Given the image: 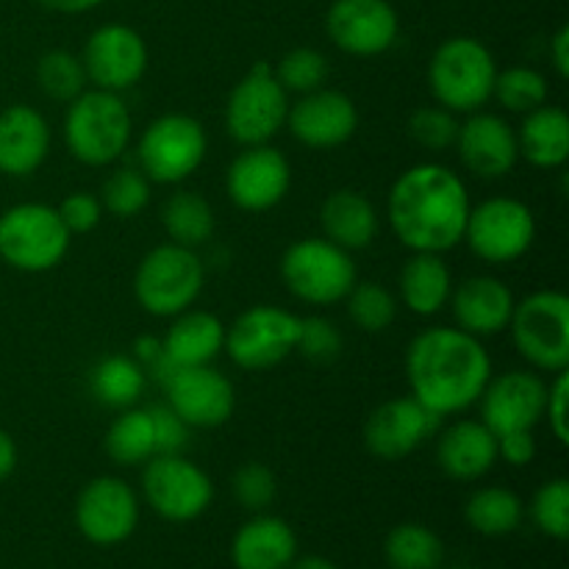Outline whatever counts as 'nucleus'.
<instances>
[{"instance_id":"f257e3e1","label":"nucleus","mask_w":569,"mask_h":569,"mask_svg":"<svg viewBox=\"0 0 569 569\" xmlns=\"http://www.w3.org/2000/svg\"><path fill=\"white\" fill-rule=\"evenodd\" d=\"M470 192L459 172L422 161L395 178L387 217L395 237L411 253H448L465 239Z\"/></svg>"},{"instance_id":"f03ea898","label":"nucleus","mask_w":569,"mask_h":569,"mask_svg":"<svg viewBox=\"0 0 569 569\" xmlns=\"http://www.w3.org/2000/svg\"><path fill=\"white\" fill-rule=\"evenodd\" d=\"M489 378L492 359L487 348L461 328H426L406 348V381L411 395L439 417L476 406Z\"/></svg>"},{"instance_id":"7ed1b4c3","label":"nucleus","mask_w":569,"mask_h":569,"mask_svg":"<svg viewBox=\"0 0 569 569\" xmlns=\"http://www.w3.org/2000/svg\"><path fill=\"white\" fill-rule=\"evenodd\" d=\"M133 117L126 100L106 89H83L67 103L64 144L76 161L87 167H109L128 150Z\"/></svg>"},{"instance_id":"20e7f679","label":"nucleus","mask_w":569,"mask_h":569,"mask_svg":"<svg viewBox=\"0 0 569 569\" xmlns=\"http://www.w3.org/2000/svg\"><path fill=\"white\" fill-rule=\"evenodd\" d=\"M498 64L481 39L450 37L428 61V89L453 114H472L492 100Z\"/></svg>"},{"instance_id":"39448f33","label":"nucleus","mask_w":569,"mask_h":569,"mask_svg":"<svg viewBox=\"0 0 569 569\" xmlns=\"http://www.w3.org/2000/svg\"><path fill=\"white\" fill-rule=\"evenodd\" d=\"M206 283V267L194 248L164 242L142 256L133 272V298L153 317H176L192 309Z\"/></svg>"},{"instance_id":"423d86ee","label":"nucleus","mask_w":569,"mask_h":569,"mask_svg":"<svg viewBox=\"0 0 569 569\" xmlns=\"http://www.w3.org/2000/svg\"><path fill=\"white\" fill-rule=\"evenodd\" d=\"M515 350L537 372L567 370L569 365V298L559 289H539L517 300L509 320Z\"/></svg>"},{"instance_id":"0eeeda50","label":"nucleus","mask_w":569,"mask_h":569,"mask_svg":"<svg viewBox=\"0 0 569 569\" xmlns=\"http://www.w3.org/2000/svg\"><path fill=\"white\" fill-rule=\"evenodd\" d=\"M72 233L48 203H17L0 214V259L11 270L48 272L64 261Z\"/></svg>"},{"instance_id":"6e6552de","label":"nucleus","mask_w":569,"mask_h":569,"mask_svg":"<svg viewBox=\"0 0 569 569\" xmlns=\"http://www.w3.org/2000/svg\"><path fill=\"white\" fill-rule=\"evenodd\" d=\"M281 278L300 303L333 306L348 298L359 272L348 250L326 237H309L283 250Z\"/></svg>"},{"instance_id":"1a4fd4ad","label":"nucleus","mask_w":569,"mask_h":569,"mask_svg":"<svg viewBox=\"0 0 569 569\" xmlns=\"http://www.w3.org/2000/svg\"><path fill=\"white\" fill-rule=\"evenodd\" d=\"M289 92L278 83L270 61H256L226 100V131L242 148L270 144L287 126Z\"/></svg>"},{"instance_id":"9d476101","label":"nucleus","mask_w":569,"mask_h":569,"mask_svg":"<svg viewBox=\"0 0 569 569\" xmlns=\"http://www.w3.org/2000/svg\"><path fill=\"white\" fill-rule=\"evenodd\" d=\"M206 150L203 122L189 114H161L139 137L137 161L150 183H183L203 164Z\"/></svg>"},{"instance_id":"9b49d317","label":"nucleus","mask_w":569,"mask_h":569,"mask_svg":"<svg viewBox=\"0 0 569 569\" xmlns=\"http://www.w3.org/2000/svg\"><path fill=\"white\" fill-rule=\"evenodd\" d=\"M537 217L522 200L500 194L470 206L465 226L467 248L487 264H511L533 248Z\"/></svg>"},{"instance_id":"f8f14e48","label":"nucleus","mask_w":569,"mask_h":569,"mask_svg":"<svg viewBox=\"0 0 569 569\" xmlns=\"http://www.w3.org/2000/svg\"><path fill=\"white\" fill-rule=\"evenodd\" d=\"M300 317L272 303L244 309L226 326V353L242 370H272L298 348Z\"/></svg>"},{"instance_id":"ddd939ff","label":"nucleus","mask_w":569,"mask_h":569,"mask_svg":"<svg viewBox=\"0 0 569 569\" xmlns=\"http://www.w3.org/2000/svg\"><path fill=\"white\" fill-rule=\"evenodd\" d=\"M142 495L150 509L167 522H192L209 511L214 483L203 467L181 453H156L144 461Z\"/></svg>"},{"instance_id":"4468645a","label":"nucleus","mask_w":569,"mask_h":569,"mask_svg":"<svg viewBox=\"0 0 569 569\" xmlns=\"http://www.w3.org/2000/svg\"><path fill=\"white\" fill-rule=\"evenodd\" d=\"M76 528L89 545L114 548L128 542L139 526V498L122 478L98 476L78 492Z\"/></svg>"},{"instance_id":"2eb2a0df","label":"nucleus","mask_w":569,"mask_h":569,"mask_svg":"<svg viewBox=\"0 0 569 569\" xmlns=\"http://www.w3.org/2000/svg\"><path fill=\"white\" fill-rule=\"evenodd\" d=\"M81 61L87 70V81L94 89L120 94L142 81V76L148 72L150 53L137 28L126 26V22H106L89 33Z\"/></svg>"},{"instance_id":"dca6fc26","label":"nucleus","mask_w":569,"mask_h":569,"mask_svg":"<svg viewBox=\"0 0 569 569\" xmlns=\"http://www.w3.org/2000/svg\"><path fill=\"white\" fill-rule=\"evenodd\" d=\"M161 383H164L167 406L189 428H220L237 409L231 378L211 365L176 367Z\"/></svg>"},{"instance_id":"f3484780","label":"nucleus","mask_w":569,"mask_h":569,"mask_svg":"<svg viewBox=\"0 0 569 569\" xmlns=\"http://www.w3.org/2000/svg\"><path fill=\"white\" fill-rule=\"evenodd\" d=\"M326 31L342 53L370 59L398 42L400 17L389 0H333Z\"/></svg>"},{"instance_id":"a211bd4d","label":"nucleus","mask_w":569,"mask_h":569,"mask_svg":"<svg viewBox=\"0 0 569 569\" xmlns=\"http://www.w3.org/2000/svg\"><path fill=\"white\" fill-rule=\"evenodd\" d=\"M548 383L537 370H509L503 376H492L483 387L481 422L503 437L511 431H533L545 417Z\"/></svg>"},{"instance_id":"6ab92c4d","label":"nucleus","mask_w":569,"mask_h":569,"mask_svg":"<svg viewBox=\"0 0 569 569\" xmlns=\"http://www.w3.org/2000/svg\"><path fill=\"white\" fill-rule=\"evenodd\" d=\"M442 417L420 403L415 395L392 398L378 406L365 422V448L381 461H400L437 433Z\"/></svg>"},{"instance_id":"aec40b11","label":"nucleus","mask_w":569,"mask_h":569,"mask_svg":"<svg viewBox=\"0 0 569 569\" xmlns=\"http://www.w3.org/2000/svg\"><path fill=\"white\" fill-rule=\"evenodd\" d=\"M292 187V167L289 159L272 144L244 148L228 164L226 192L231 203L242 211H270L287 198Z\"/></svg>"},{"instance_id":"412c9836","label":"nucleus","mask_w":569,"mask_h":569,"mask_svg":"<svg viewBox=\"0 0 569 569\" xmlns=\"http://www.w3.org/2000/svg\"><path fill=\"white\" fill-rule=\"evenodd\" d=\"M287 128L300 144L311 150L342 148L359 131V109L353 98L339 89H315L289 103Z\"/></svg>"},{"instance_id":"4be33fe9","label":"nucleus","mask_w":569,"mask_h":569,"mask_svg":"<svg viewBox=\"0 0 569 569\" xmlns=\"http://www.w3.org/2000/svg\"><path fill=\"white\" fill-rule=\"evenodd\" d=\"M456 153L467 172L483 181L509 176L520 161L517 150V131L492 111H472L465 122H459V137H456Z\"/></svg>"},{"instance_id":"5701e85b","label":"nucleus","mask_w":569,"mask_h":569,"mask_svg":"<svg viewBox=\"0 0 569 569\" xmlns=\"http://www.w3.org/2000/svg\"><path fill=\"white\" fill-rule=\"evenodd\" d=\"M50 126L42 111L28 103L0 111V172L26 178L44 164L50 153Z\"/></svg>"},{"instance_id":"b1692460","label":"nucleus","mask_w":569,"mask_h":569,"mask_svg":"<svg viewBox=\"0 0 569 569\" xmlns=\"http://www.w3.org/2000/svg\"><path fill=\"white\" fill-rule=\"evenodd\" d=\"M515 303V292L495 276L465 278L459 287H453L448 300L461 331L478 339L506 331Z\"/></svg>"},{"instance_id":"393cba45","label":"nucleus","mask_w":569,"mask_h":569,"mask_svg":"<svg viewBox=\"0 0 569 569\" xmlns=\"http://www.w3.org/2000/svg\"><path fill=\"white\" fill-rule=\"evenodd\" d=\"M498 437L481 420H459L437 442V465L453 481H481L498 465Z\"/></svg>"},{"instance_id":"a878e982","label":"nucleus","mask_w":569,"mask_h":569,"mask_svg":"<svg viewBox=\"0 0 569 569\" xmlns=\"http://www.w3.org/2000/svg\"><path fill=\"white\" fill-rule=\"evenodd\" d=\"M298 556V533L287 520L256 515L231 539V561L237 569H289Z\"/></svg>"},{"instance_id":"bb28decb","label":"nucleus","mask_w":569,"mask_h":569,"mask_svg":"<svg viewBox=\"0 0 569 569\" xmlns=\"http://www.w3.org/2000/svg\"><path fill=\"white\" fill-rule=\"evenodd\" d=\"M320 228L328 242L342 250H365L378 237V211L370 198L356 189H337L320 206Z\"/></svg>"},{"instance_id":"cd10ccee","label":"nucleus","mask_w":569,"mask_h":569,"mask_svg":"<svg viewBox=\"0 0 569 569\" xmlns=\"http://www.w3.org/2000/svg\"><path fill=\"white\" fill-rule=\"evenodd\" d=\"M161 345L172 367L211 365L226 348V326L211 311L187 309L172 317V326Z\"/></svg>"},{"instance_id":"c85d7f7f","label":"nucleus","mask_w":569,"mask_h":569,"mask_svg":"<svg viewBox=\"0 0 569 569\" xmlns=\"http://www.w3.org/2000/svg\"><path fill=\"white\" fill-rule=\"evenodd\" d=\"M517 150L520 159L537 170H559L569 159V117L559 106H539L522 114L517 128Z\"/></svg>"},{"instance_id":"c756f323","label":"nucleus","mask_w":569,"mask_h":569,"mask_svg":"<svg viewBox=\"0 0 569 569\" xmlns=\"http://www.w3.org/2000/svg\"><path fill=\"white\" fill-rule=\"evenodd\" d=\"M400 303L417 317H433L448 306L453 272L442 253H411L398 278Z\"/></svg>"},{"instance_id":"7c9ffc66","label":"nucleus","mask_w":569,"mask_h":569,"mask_svg":"<svg viewBox=\"0 0 569 569\" xmlns=\"http://www.w3.org/2000/svg\"><path fill=\"white\" fill-rule=\"evenodd\" d=\"M148 387V372L133 356H103L89 372V392L109 409H131Z\"/></svg>"},{"instance_id":"2f4dec72","label":"nucleus","mask_w":569,"mask_h":569,"mask_svg":"<svg viewBox=\"0 0 569 569\" xmlns=\"http://www.w3.org/2000/svg\"><path fill=\"white\" fill-rule=\"evenodd\" d=\"M526 506L506 487H481L467 498L465 520L481 537H509L522 526Z\"/></svg>"},{"instance_id":"473e14b6","label":"nucleus","mask_w":569,"mask_h":569,"mask_svg":"<svg viewBox=\"0 0 569 569\" xmlns=\"http://www.w3.org/2000/svg\"><path fill=\"white\" fill-rule=\"evenodd\" d=\"M161 226H164L170 242L183 244V248H200L214 233V209L200 192L181 189L161 206Z\"/></svg>"},{"instance_id":"72a5a7b5","label":"nucleus","mask_w":569,"mask_h":569,"mask_svg":"<svg viewBox=\"0 0 569 569\" xmlns=\"http://www.w3.org/2000/svg\"><path fill=\"white\" fill-rule=\"evenodd\" d=\"M109 459L120 467L144 465L156 456V428L150 409H122L103 439Z\"/></svg>"},{"instance_id":"f704fd0d","label":"nucleus","mask_w":569,"mask_h":569,"mask_svg":"<svg viewBox=\"0 0 569 569\" xmlns=\"http://www.w3.org/2000/svg\"><path fill=\"white\" fill-rule=\"evenodd\" d=\"M383 559L389 569H439L445 545L439 533L422 522H400L383 539Z\"/></svg>"},{"instance_id":"c9c22d12","label":"nucleus","mask_w":569,"mask_h":569,"mask_svg":"<svg viewBox=\"0 0 569 569\" xmlns=\"http://www.w3.org/2000/svg\"><path fill=\"white\" fill-rule=\"evenodd\" d=\"M37 83L56 103H70L89 87L81 56L70 50H48L37 61Z\"/></svg>"},{"instance_id":"e433bc0d","label":"nucleus","mask_w":569,"mask_h":569,"mask_svg":"<svg viewBox=\"0 0 569 569\" xmlns=\"http://www.w3.org/2000/svg\"><path fill=\"white\" fill-rule=\"evenodd\" d=\"M548 78L533 67H509V70L495 76L492 98L503 106L506 111L515 114H528V111L539 109L548 103Z\"/></svg>"},{"instance_id":"4c0bfd02","label":"nucleus","mask_w":569,"mask_h":569,"mask_svg":"<svg viewBox=\"0 0 569 569\" xmlns=\"http://www.w3.org/2000/svg\"><path fill=\"white\" fill-rule=\"evenodd\" d=\"M345 300L353 326L367 333L387 331L398 317V298L378 281H356Z\"/></svg>"},{"instance_id":"58836bf2","label":"nucleus","mask_w":569,"mask_h":569,"mask_svg":"<svg viewBox=\"0 0 569 569\" xmlns=\"http://www.w3.org/2000/svg\"><path fill=\"white\" fill-rule=\"evenodd\" d=\"M100 203L103 211L120 217V220H131V217L142 214L150 203V181L144 178L142 170L133 167H120L111 172L100 189Z\"/></svg>"},{"instance_id":"ea45409f","label":"nucleus","mask_w":569,"mask_h":569,"mask_svg":"<svg viewBox=\"0 0 569 569\" xmlns=\"http://www.w3.org/2000/svg\"><path fill=\"white\" fill-rule=\"evenodd\" d=\"M276 70L278 83H281L287 92L295 94H306V92H315L326 83L328 72V59L315 48H292L289 53L281 56L278 64H272Z\"/></svg>"},{"instance_id":"a19ab883","label":"nucleus","mask_w":569,"mask_h":569,"mask_svg":"<svg viewBox=\"0 0 569 569\" xmlns=\"http://www.w3.org/2000/svg\"><path fill=\"white\" fill-rule=\"evenodd\" d=\"M531 520L545 537L567 542L569 537V481L550 478L537 489L531 500Z\"/></svg>"},{"instance_id":"79ce46f5","label":"nucleus","mask_w":569,"mask_h":569,"mask_svg":"<svg viewBox=\"0 0 569 569\" xmlns=\"http://www.w3.org/2000/svg\"><path fill=\"white\" fill-rule=\"evenodd\" d=\"M409 137L428 153H445L459 137V114L445 106H420L409 117Z\"/></svg>"},{"instance_id":"37998d69","label":"nucleus","mask_w":569,"mask_h":569,"mask_svg":"<svg viewBox=\"0 0 569 569\" xmlns=\"http://www.w3.org/2000/svg\"><path fill=\"white\" fill-rule=\"evenodd\" d=\"M231 492L239 500V506H244L248 511H261L270 509L278 498V478L261 461H248V465L239 467L231 478Z\"/></svg>"},{"instance_id":"c03bdc74","label":"nucleus","mask_w":569,"mask_h":569,"mask_svg":"<svg viewBox=\"0 0 569 569\" xmlns=\"http://www.w3.org/2000/svg\"><path fill=\"white\" fill-rule=\"evenodd\" d=\"M295 353L315 361V365H331L342 353V333L326 317H300V333Z\"/></svg>"},{"instance_id":"a18cd8bd","label":"nucleus","mask_w":569,"mask_h":569,"mask_svg":"<svg viewBox=\"0 0 569 569\" xmlns=\"http://www.w3.org/2000/svg\"><path fill=\"white\" fill-rule=\"evenodd\" d=\"M56 211H59L61 222H64V228L72 237L76 233L94 231L100 226V220H103V203L92 192H70Z\"/></svg>"},{"instance_id":"49530a36","label":"nucleus","mask_w":569,"mask_h":569,"mask_svg":"<svg viewBox=\"0 0 569 569\" xmlns=\"http://www.w3.org/2000/svg\"><path fill=\"white\" fill-rule=\"evenodd\" d=\"M567 398H569V376L567 370L556 372L553 383H548V400H545V417L550 433L559 445H569V426H567Z\"/></svg>"},{"instance_id":"de8ad7c7","label":"nucleus","mask_w":569,"mask_h":569,"mask_svg":"<svg viewBox=\"0 0 569 569\" xmlns=\"http://www.w3.org/2000/svg\"><path fill=\"white\" fill-rule=\"evenodd\" d=\"M156 428V453H181L187 445L189 426L170 409V406H156L150 409Z\"/></svg>"},{"instance_id":"09e8293b","label":"nucleus","mask_w":569,"mask_h":569,"mask_svg":"<svg viewBox=\"0 0 569 569\" xmlns=\"http://www.w3.org/2000/svg\"><path fill=\"white\" fill-rule=\"evenodd\" d=\"M498 459L509 467H528L537 459V439L533 431H511L498 437Z\"/></svg>"},{"instance_id":"8fccbe9b","label":"nucleus","mask_w":569,"mask_h":569,"mask_svg":"<svg viewBox=\"0 0 569 569\" xmlns=\"http://www.w3.org/2000/svg\"><path fill=\"white\" fill-rule=\"evenodd\" d=\"M550 61L559 78H569V28L561 26L550 39Z\"/></svg>"},{"instance_id":"3c124183","label":"nucleus","mask_w":569,"mask_h":569,"mask_svg":"<svg viewBox=\"0 0 569 569\" xmlns=\"http://www.w3.org/2000/svg\"><path fill=\"white\" fill-rule=\"evenodd\" d=\"M33 3L48 11H59V14H83V11H92L103 0H33Z\"/></svg>"},{"instance_id":"603ef678","label":"nucleus","mask_w":569,"mask_h":569,"mask_svg":"<svg viewBox=\"0 0 569 569\" xmlns=\"http://www.w3.org/2000/svg\"><path fill=\"white\" fill-rule=\"evenodd\" d=\"M17 470V442L9 431L0 428V483Z\"/></svg>"},{"instance_id":"864d4df0","label":"nucleus","mask_w":569,"mask_h":569,"mask_svg":"<svg viewBox=\"0 0 569 569\" xmlns=\"http://www.w3.org/2000/svg\"><path fill=\"white\" fill-rule=\"evenodd\" d=\"M289 569H339L337 565H333L331 559H326V556H295V561L289 565Z\"/></svg>"},{"instance_id":"5fc2aeb1","label":"nucleus","mask_w":569,"mask_h":569,"mask_svg":"<svg viewBox=\"0 0 569 569\" xmlns=\"http://www.w3.org/2000/svg\"><path fill=\"white\" fill-rule=\"evenodd\" d=\"M456 569H476V567H456Z\"/></svg>"}]
</instances>
